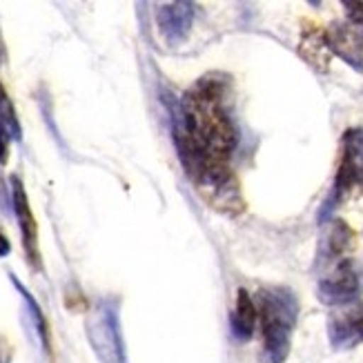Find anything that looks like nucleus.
<instances>
[{"mask_svg": "<svg viewBox=\"0 0 363 363\" xmlns=\"http://www.w3.org/2000/svg\"><path fill=\"white\" fill-rule=\"evenodd\" d=\"M172 109V136L179 159L192 181L216 165H230L239 143L232 118L230 83L223 74H208L189 87Z\"/></svg>", "mask_w": 363, "mask_h": 363, "instance_id": "f257e3e1", "label": "nucleus"}, {"mask_svg": "<svg viewBox=\"0 0 363 363\" xmlns=\"http://www.w3.org/2000/svg\"><path fill=\"white\" fill-rule=\"evenodd\" d=\"M263 333V357L267 363H283L290 354L292 333L298 317V301L290 288H261L255 298Z\"/></svg>", "mask_w": 363, "mask_h": 363, "instance_id": "f03ea898", "label": "nucleus"}, {"mask_svg": "<svg viewBox=\"0 0 363 363\" xmlns=\"http://www.w3.org/2000/svg\"><path fill=\"white\" fill-rule=\"evenodd\" d=\"M363 196V130H345L341 138V161L335 177L333 192L325 199L319 220H325L341 203Z\"/></svg>", "mask_w": 363, "mask_h": 363, "instance_id": "7ed1b4c3", "label": "nucleus"}, {"mask_svg": "<svg viewBox=\"0 0 363 363\" xmlns=\"http://www.w3.org/2000/svg\"><path fill=\"white\" fill-rule=\"evenodd\" d=\"M87 339L99 363H125V348L114 303L101 301L91 308L85 321Z\"/></svg>", "mask_w": 363, "mask_h": 363, "instance_id": "20e7f679", "label": "nucleus"}, {"mask_svg": "<svg viewBox=\"0 0 363 363\" xmlns=\"http://www.w3.org/2000/svg\"><path fill=\"white\" fill-rule=\"evenodd\" d=\"M361 288L359 272L350 259L339 261L337 265L328 267V272L319 279L317 296L323 306L337 308V306H348L352 303Z\"/></svg>", "mask_w": 363, "mask_h": 363, "instance_id": "39448f33", "label": "nucleus"}, {"mask_svg": "<svg viewBox=\"0 0 363 363\" xmlns=\"http://www.w3.org/2000/svg\"><path fill=\"white\" fill-rule=\"evenodd\" d=\"M11 208H13L16 218H18V225H21V236H23V247H25L27 261L31 263V267L40 270L38 225H36L34 214H31L27 192H25V187L18 177H11Z\"/></svg>", "mask_w": 363, "mask_h": 363, "instance_id": "423d86ee", "label": "nucleus"}, {"mask_svg": "<svg viewBox=\"0 0 363 363\" xmlns=\"http://www.w3.org/2000/svg\"><path fill=\"white\" fill-rule=\"evenodd\" d=\"M357 247V234L345 220H330L323 239L317 252V267H333L339 261L348 259L350 252Z\"/></svg>", "mask_w": 363, "mask_h": 363, "instance_id": "0eeeda50", "label": "nucleus"}, {"mask_svg": "<svg viewBox=\"0 0 363 363\" xmlns=\"http://www.w3.org/2000/svg\"><path fill=\"white\" fill-rule=\"evenodd\" d=\"M330 52L343 58L352 69L363 74V36L348 23H335L325 31Z\"/></svg>", "mask_w": 363, "mask_h": 363, "instance_id": "6e6552de", "label": "nucleus"}, {"mask_svg": "<svg viewBox=\"0 0 363 363\" xmlns=\"http://www.w3.org/2000/svg\"><path fill=\"white\" fill-rule=\"evenodd\" d=\"M194 21V5L192 3H169L163 5L156 13V23H159V31L167 45H179L187 38L189 27Z\"/></svg>", "mask_w": 363, "mask_h": 363, "instance_id": "1a4fd4ad", "label": "nucleus"}, {"mask_svg": "<svg viewBox=\"0 0 363 363\" xmlns=\"http://www.w3.org/2000/svg\"><path fill=\"white\" fill-rule=\"evenodd\" d=\"M298 54L308 62L312 69L317 72H328L330 67V52L328 40H325V31H321L317 25H306L301 31V45H298Z\"/></svg>", "mask_w": 363, "mask_h": 363, "instance_id": "9d476101", "label": "nucleus"}, {"mask_svg": "<svg viewBox=\"0 0 363 363\" xmlns=\"http://www.w3.org/2000/svg\"><path fill=\"white\" fill-rule=\"evenodd\" d=\"M257 306H255V298H252L245 290H239L236 294V306L230 314V328H232V335L239 339V341H247L255 335V328H257Z\"/></svg>", "mask_w": 363, "mask_h": 363, "instance_id": "9b49d317", "label": "nucleus"}, {"mask_svg": "<svg viewBox=\"0 0 363 363\" xmlns=\"http://www.w3.org/2000/svg\"><path fill=\"white\" fill-rule=\"evenodd\" d=\"M21 123L16 118V109L7 96L5 87L0 85V163H7L9 140H21Z\"/></svg>", "mask_w": 363, "mask_h": 363, "instance_id": "f8f14e48", "label": "nucleus"}, {"mask_svg": "<svg viewBox=\"0 0 363 363\" xmlns=\"http://www.w3.org/2000/svg\"><path fill=\"white\" fill-rule=\"evenodd\" d=\"M328 333H330V343L339 350L352 348L361 339L359 335V317L354 314H339V317H333L328 323Z\"/></svg>", "mask_w": 363, "mask_h": 363, "instance_id": "ddd939ff", "label": "nucleus"}, {"mask_svg": "<svg viewBox=\"0 0 363 363\" xmlns=\"http://www.w3.org/2000/svg\"><path fill=\"white\" fill-rule=\"evenodd\" d=\"M11 283L16 286V290L21 292V296H23V301L27 303V308H29V317H31V321H34V328H36V333H38V337H40V343H43V348H45V352H50V328H47V321H45V317H43V310H40V306L36 303V298L31 296V292L23 286V283L16 279L13 274H11Z\"/></svg>", "mask_w": 363, "mask_h": 363, "instance_id": "4468645a", "label": "nucleus"}, {"mask_svg": "<svg viewBox=\"0 0 363 363\" xmlns=\"http://www.w3.org/2000/svg\"><path fill=\"white\" fill-rule=\"evenodd\" d=\"M343 7L345 13H348V25L354 27L363 36V3H359V0H345Z\"/></svg>", "mask_w": 363, "mask_h": 363, "instance_id": "2eb2a0df", "label": "nucleus"}, {"mask_svg": "<svg viewBox=\"0 0 363 363\" xmlns=\"http://www.w3.org/2000/svg\"><path fill=\"white\" fill-rule=\"evenodd\" d=\"M11 252V245H9V241H7V236L0 232V257H7Z\"/></svg>", "mask_w": 363, "mask_h": 363, "instance_id": "dca6fc26", "label": "nucleus"}, {"mask_svg": "<svg viewBox=\"0 0 363 363\" xmlns=\"http://www.w3.org/2000/svg\"><path fill=\"white\" fill-rule=\"evenodd\" d=\"M359 335H361V339H363V317H359Z\"/></svg>", "mask_w": 363, "mask_h": 363, "instance_id": "f3484780", "label": "nucleus"}, {"mask_svg": "<svg viewBox=\"0 0 363 363\" xmlns=\"http://www.w3.org/2000/svg\"><path fill=\"white\" fill-rule=\"evenodd\" d=\"M0 363H5V357H3V352H0Z\"/></svg>", "mask_w": 363, "mask_h": 363, "instance_id": "a211bd4d", "label": "nucleus"}]
</instances>
